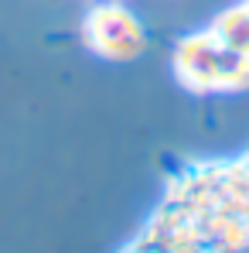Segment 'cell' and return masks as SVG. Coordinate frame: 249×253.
<instances>
[{
    "instance_id": "6da1fadb",
    "label": "cell",
    "mask_w": 249,
    "mask_h": 253,
    "mask_svg": "<svg viewBox=\"0 0 249 253\" xmlns=\"http://www.w3.org/2000/svg\"><path fill=\"white\" fill-rule=\"evenodd\" d=\"M174 72L195 92H239L249 89V55L225 48L212 31L188 35L174 48Z\"/></svg>"
},
{
    "instance_id": "7a4b0ae2",
    "label": "cell",
    "mask_w": 249,
    "mask_h": 253,
    "mask_svg": "<svg viewBox=\"0 0 249 253\" xmlns=\"http://www.w3.org/2000/svg\"><path fill=\"white\" fill-rule=\"evenodd\" d=\"M85 38L99 55L116 58V62L137 58L143 51V44H147L143 24L123 7H99L85 24Z\"/></svg>"
},
{
    "instance_id": "3957f363",
    "label": "cell",
    "mask_w": 249,
    "mask_h": 253,
    "mask_svg": "<svg viewBox=\"0 0 249 253\" xmlns=\"http://www.w3.org/2000/svg\"><path fill=\"white\" fill-rule=\"evenodd\" d=\"M212 35L225 44V48L249 55V10L243 7V3L222 10V14L215 17V24H212Z\"/></svg>"
},
{
    "instance_id": "277c9868",
    "label": "cell",
    "mask_w": 249,
    "mask_h": 253,
    "mask_svg": "<svg viewBox=\"0 0 249 253\" xmlns=\"http://www.w3.org/2000/svg\"><path fill=\"white\" fill-rule=\"evenodd\" d=\"M243 7H246V10H249V0H246V3H243Z\"/></svg>"
}]
</instances>
